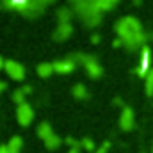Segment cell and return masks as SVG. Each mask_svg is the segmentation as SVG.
<instances>
[{
	"mask_svg": "<svg viewBox=\"0 0 153 153\" xmlns=\"http://www.w3.org/2000/svg\"><path fill=\"white\" fill-rule=\"evenodd\" d=\"M75 68H76V62L71 59V57H66V59L53 61V71H55V73L66 75V73H71Z\"/></svg>",
	"mask_w": 153,
	"mask_h": 153,
	"instance_id": "8",
	"label": "cell"
},
{
	"mask_svg": "<svg viewBox=\"0 0 153 153\" xmlns=\"http://www.w3.org/2000/svg\"><path fill=\"white\" fill-rule=\"evenodd\" d=\"M73 96L78 98V100L87 98V89H85L84 84H76V85H73Z\"/></svg>",
	"mask_w": 153,
	"mask_h": 153,
	"instance_id": "17",
	"label": "cell"
},
{
	"mask_svg": "<svg viewBox=\"0 0 153 153\" xmlns=\"http://www.w3.org/2000/svg\"><path fill=\"white\" fill-rule=\"evenodd\" d=\"M53 2L55 0H29L20 7V14H23L25 18H32V20L39 18L45 13V9Z\"/></svg>",
	"mask_w": 153,
	"mask_h": 153,
	"instance_id": "4",
	"label": "cell"
},
{
	"mask_svg": "<svg viewBox=\"0 0 153 153\" xmlns=\"http://www.w3.org/2000/svg\"><path fill=\"white\" fill-rule=\"evenodd\" d=\"M61 143H62V139L59 137V135H52V137H48L46 141H45V146L48 148V150H55V148H59L61 146Z\"/></svg>",
	"mask_w": 153,
	"mask_h": 153,
	"instance_id": "16",
	"label": "cell"
},
{
	"mask_svg": "<svg viewBox=\"0 0 153 153\" xmlns=\"http://www.w3.org/2000/svg\"><path fill=\"white\" fill-rule=\"evenodd\" d=\"M80 144H82V148L84 150H87V152H94L96 148H94V143H93V139H89V137H84L82 141H80Z\"/></svg>",
	"mask_w": 153,
	"mask_h": 153,
	"instance_id": "21",
	"label": "cell"
},
{
	"mask_svg": "<svg viewBox=\"0 0 153 153\" xmlns=\"http://www.w3.org/2000/svg\"><path fill=\"white\" fill-rule=\"evenodd\" d=\"M53 73V62H41L38 64V75L41 78H48Z\"/></svg>",
	"mask_w": 153,
	"mask_h": 153,
	"instance_id": "14",
	"label": "cell"
},
{
	"mask_svg": "<svg viewBox=\"0 0 153 153\" xmlns=\"http://www.w3.org/2000/svg\"><path fill=\"white\" fill-rule=\"evenodd\" d=\"M91 43H94V45L100 43V36H98V34H93V36H91Z\"/></svg>",
	"mask_w": 153,
	"mask_h": 153,
	"instance_id": "25",
	"label": "cell"
},
{
	"mask_svg": "<svg viewBox=\"0 0 153 153\" xmlns=\"http://www.w3.org/2000/svg\"><path fill=\"white\" fill-rule=\"evenodd\" d=\"M112 45H114V46H121L123 43H121V39H119V38H116V39H114V43H112Z\"/></svg>",
	"mask_w": 153,
	"mask_h": 153,
	"instance_id": "27",
	"label": "cell"
},
{
	"mask_svg": "<svg viewBox=\"0 0 153 153\" xmlns=\"http://www.w3.org/2000/svg\"><path fill=\"white\" fill-rule=\"evenodd\" d=\"M71 34H73V25L71 23H59L57 29L53 30L52 38L55 39V41H66Z\"/></svg>",
	"mask_w": 153,
	"mask_h": 153,
	"instance_id": "10",
	"label": "cell"
},
{
	"mask_svg": "<svg viewBox=\"0 0 153 153\" xmlns=\"http://www.w3.org/2000/svg\"><path fill=\"white\" fill-rule=\"evenodd\" d=\"M117 2H119V0H96V4H98V7H100L102 11H112Z\"/></svg>",
	"mask_w": 153,
	"mask_h": 153,
	"instance_id": "18",
	"label": "cell"
},
{
	"mask_svg": "<svg viewBox=\"0 0 153 153\" xmlns=\"http://www.w3.org/2000/svg\"><path fill=\"white\" fill-rule=\"evenodd\" d=\"M5 87H7V84H5V82H2V80H0V93H2V91H5Z\"/></svg>",
	"mask_w": 153,
	"mask_h": 153,
	"instance_id": "28",
	"label": "cell"
},
{
	"mask_svg": "<svg viewBox=\"0 0 153 153\" xmlns=\"http://www.w3.org/2000/svg\"><path fill=\"white\" fill-rule=\"evenodd\" d=\"M71 16H73V11L70 7H59L57 9V20H59V23H70Z\"/></svg>",
	"mask_w": 153,
	"mask_h": 153,
	"instance_id": "13",
	"label": "cell"
},
{
	"mask_svg": "<svg viewBox=\"0 0 153 153\" xmlns=\"http://www.w3.org/2000/svg\"><path fill=\"white\" fill-rule=\"evenodd\" d=\"M73 61H75L76 64L80 62V64H84V68H85V71H87V75L91 76V78H100L102 73H103V70H102V66H100V62H98V59L94 57V55H85V53H73V55H70Z\"/></svg>",
	"mask_w": 153,
	"mask_h": 153,
	"instance_id": "3",
	"label": "cell"
},
{
	"mask_svg": "<svg viewBox=\"0 0 153 153\" xmlns=\"http://www.w3.org/2000/svg\"><path fill=\"white\" fill-rule=\"evenodd\" d=\"M152 153H153V152H152Z\"/></svg>",
	"mask_w": 153,
	"mask_h": 153,
	"instance_id": "33",
	"label": "cell"
},
{
	"mask_svg": "<svg viewBox=\"0 0 153 153\" xmlns=\"http://www.w3.org/2000/svg\"><path fill=\"white\" fill-rule=\"evenodd\" d=\"M114 103H117V105H121L123 102H121V98H114Z\"/></svg>",
	"mask_w": 153,
	"mask_h": 153,
	"instance_id": "31",
	"label": "cell"
},
{
	"mask_svg": "<svg viewBox=\"0 0 153 153\" xmlns=\"http://www.w3.org/2000/svg\"><path fill=\"white\" fill-rule=\"evenodd\" d=\"M66 143H68V144H70L71 148H73V146H78V144H80V143H78V141H75L73 137H66Z\"/></svg>",
	"mask_w": 153,
	"mask_h": 153,
	"instance_id": "23",
	"label": "cell"
},
{
	"mask_svg": "<svg viewBox=\"0 0 153 153\" xmlns=\"http://www.w3.org/2000/svg\"><path fill=\"white\" fill-rule=\"evenodd\" d=\"M22 146H23L22 137L14 135V137H11V141L7 143V153H22Z\"/></svg>",
	"mask_w": 153,
	"mask_h": 153,
	"instance_id": "12",
	"label": "cell"
},
{
	"mask_svg": "<svg viewBox=\"0 0 153 153\" xmlns=\"http://www.w3.org/2000/svg\"><path fill=\"white\" fill-rule=\"evenodd\" d=\"M144 89H146V94H148V96L153 94V68L150 70V73L144 78Z\"/></svg>",
	"mask_w": 153,
	"mask_h": 153,
	"instance_id": "19",
	"label": "cell"
},
{
	"mask_svg": "<svg viewBox=\"0 0 153 153\" xmlns=\"http://www.w3.org/2000/svg\"><path fill=\"white\" fill-rule=\"evenodd\" d=\"M114 29L117 38L121 39L123 46L128 52H135L137 48L146 46L144 43L148 41V34L143 30V25L135 16H125V18L117 20Z\"/></svg>",
	"mask_w": 153,
	"mask_h": 153,
	"instance_id": "1",
	"label": "cell"
},
{
	"mask_svg": "<svg viewBox=\"0 0 153 153\" xmlns=\"http://www.w3.org/2000/svg\"><path fill=\"white\" fill-rule=\"evenodd\" d=\"M0 153H7V146L5 144H0Z\"/></svg>",
	"mask_w": 153,
	"mask_h": 153,
	"instance_id": "29",
	"label": "cell"
},
{
	"mask_svg": "<svg viewBox=\"0 0 153 153\" xmlns=\"http://www.w3.org/2000/svg\"><path fill=\"white\" fill-rule=\"evenodd\" d=\"M152 70V48L150 46H143L141 50V61H139V66L135 68V73L139 76H144L150 73Z\"/></svg>",
	"mask_w": 153,
	"mask_h": 153,
	"instance_id": "5",
	"label": "cell"
},
{
	"mask_svg": "<svg viewBox=\"0 0 153 153\" xmlns=\"http://www.w3.org/2000/svg\"><path fill=\"white\" fill-rule=\"evenodd\" d=\"M38 135L43 139V141H46L48 137H52V135H53L52 125H50L48 121H43V123H39V125H38Z\"/></svg>",
	"mask_w": 153,
	"mask_h": 153,
	"instance_id": "11",
	"label": "cell"
},
{
	"mask_svg": "<svg viewBox=\"0 0 153 153\" xmlns=\"http://www.w3.org/2000/svg\"><path fill=\"white\" fill-rule=\"evenodd\" d=\"M109 148H111V143H109V141H105L100 148H96L93 153H107V152H109Z\"/></svg>",
	"mask_w": 153,
	"mask_h": 153,
	"instance_id": "22",
	"label": "cell"
},
{
	"mask_svg": "<svg viewBox=\"0 0 153 153\" xmlns=\"http://www.w3.org/2000/svg\"><path fill=\"white\" fill-rule=\"evenodd\" d=\"M29 2V0H0V7H5V9H16L20 11V7Z\"/></svg>",
	"mask_w": 153,
	"mask_h": 153,
	"instance_id": "15",
	"label": "cell"
},
{
	"mask_svg": "<svg viewBox=\"0 0 153 153\" xmlns=\"http://www.w3.org/2000/svg\"><path fill=\"white\" fill-rule=\"evenodd\" d=\"M73 13H76L84 25L87 27H96L102 22V9L98 7L96 0H73Z\"/></svg>",
	"mask_w": 153,
	"mask_h": 153,
	"instance_id": "2",
	"label": "cell"
},
{
	"mask_svg": "<svg viewBox=\"0 0 153 153\" xmlns=\"http://www.w3.org/2000/svg\"><path fill=\"white\" fill-rule=\"evenodd\" d=\"M25 93H23V89H16L14 93H13V102L16 103V105H22V103H25Z\"/></svg>",
	"mask_w": 153,
	"mask_h": 153,
	"instance_id": "20",
	"label": "cell"
},
{
	"mask_svg": "<svg viewBox=\"0 0 153 153\" xmlns=\"http://www.w3.org/2000/svg\"><path fill=\"white\" fill-rule=\"evenodd\" d=\"M4 70H5V73L11 76L13 80H23V78H25V68H23V64H20L18 61L7 59Z\"/></svg>",
	"mask_w": 153,
	"mask_h": 153,
	"instance_id": "7",
	"label": "cell"
},
{
	"mask_svg": "<svg viewBox=\"0 0 153 153\" xmlns=\"http://www.w3.org/2000/svg\"><path fill=\"white\" fill-rule=\"evenodd\" d=\"M4 66H5V61H4V59H2V55H0V70H2Z\"/></svg>",
	"mask_w": 153,
	"mask_h": 153,
	"instance_id": "30",
	"label": "cell"
},
{
	"mask_svg": "<svg viewBox=\"0 0 153 153\" xmlns=\"http://www.w3.org/2000/svg\"><path fill=\"white\" fill-rule=\"evenodd\" d=\"M134 4H135V5H141V4H143V0H134Z\"/></svg>",
	"mask_w": 153,
	"mask_h": 153,
	"instance_id": "32",
	"label": "cell"
},
{
	"mask_svg": "<svg viewBox=\"0 0 153 153\" xmlns=\"http://www.w3.org/2000/svg\"><path fill=\"white\" fill-rule=\"evenodd\" d=\"M80 148H82V144H78V146H73V148H70V153H80Z\"/></svg>",
	"mask_w": 153,
	"mask_h": 153,
	"instance_id": "24",
	"label": "cell"
},
{
	"mask_svg": "<svg viewBox=\"0 0 153 153\" xmlns=\"http://www.w3.org/2000/svg\"><path fill=\"white\" fill-rule=\"evenodd\" d=\"M16 119H18V125L20 126H29L34 119V111L30 107V103H22L16 107Z\"/></svg>",
	"mask_w": 153,
	"mask_h": 153,
	"instance_id": "6",
	"label": "cell"
},
{
	"mask_svg": "<svg viewBox=\"0 0 153 153\" xmlns=\"http://www.w3.org/2000/svg\"><path fill=\"white\" fill-rule=\"evenodd\" d=\"M22 89H23V93H25V94H29V93H32V87H30V85H23Z\"/></svg>",
	"mask_w": 153,
	"mask_h": 153,
	"instance_id": "26",
	"label": "cell"
},
{
	"mask_svg": "<svg viewBox=\"0 0 153 153\" xmlns=\"http://www.w3.org/2000/svg\"><path fill=\"white\" fill-rule=\"evenodd\" d=\"M119 126L125 132H128L135 126V116H134V111L130 107H123V112L119 116Z\"/></svg>",
	"mask_w": 153,
	"mask_h": 153,
	"instance_id": "9",
	"label": "cell"
}]
</instances>
